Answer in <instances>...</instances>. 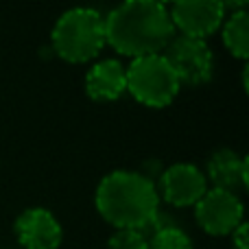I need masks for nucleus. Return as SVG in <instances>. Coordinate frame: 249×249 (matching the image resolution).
<instances>
[{"mask_svg":"<svg viewBox=\"0 0 249 249\" xmlns=\"http://www.w3.org/2000/svg\"><path fill=\"white\" fill-rule=\"evenodd\" d=\"M173 37L168 7L155 0H129L105 18V44L131 59L160 55Z\"/></svg>","mask_w":249,"mask_h":249,"instance_id":"nucleus-1","label":"nucleus"},{"mask_svg":"<svg viewBox=\"0 0 249 249\" xmlns=\"http://www.w3.org/2000/svg\"><path fill=\"white\" fill-rule=\"evenodd\" d=\"M96 210L114 228L140 232L158 219L160 193L142 173L114 171L96 188Z\"/></svg>","mask_w":249,"mask_h":249,"instance_id":"nucleus-2","label":"nucleus"},{"mask_svg":"<svg viewBox=\"0 0 249 249\" xmlns=\"http://www.w3.org/2000/svg\"><path fill=\"white\" fill-rule=\"evenodd\" d=\"M53 46L70 64L94 59L105 46V18L94 9H70L53 29Z\"/></svg>","mask_w":249,"mask_h":249,"instance_id":"nucleus-3","label":"nucleus"},{"mask_svg":"<svg viewBox=\"0 0 249 249\" xmlns=\"http://www.w3.org/2000/svg\"><path fill=\"white\" fill-rule=\"evenodd\" d=\"M127 90L146 107H166L179 92V79L164 55H146L131 61L127 70Z\"/></svg>","mask_w":249,"mask_h":249,"instance_id":"nucleus-4","label":"nucleus"},{"mask_svg":"<svg viewBox=\"0 0 249 249\" xmlns=\"http://www.w3.org/2000/svg\"><path fill=\"white\" fill-rule=\"evenodd\" d=\"M164 59L168 61L179 83L201 86L212 79L214 59H212L210 46L206 44V39L184 37V35L173 37L168 46L164 48Z\"/></svg>","mask_w":249,"mask_h":249,"instance_id":"nucleus-5","label":"nucleus"},{"mask_svg":"<svg viewBox=\"0 0 249 249\" xmlns=\"http://www.w3.org/2000/svg\"><path fill=\"white\" fill-rule=\"evenodd\" d=\"M195 216L203 232L225 236L243 223V203L234 193L212 188L195 203Z\"/></svg>","mask_w":249,"mask_h":249,"instance_id":"nucleus-6","label":"nucleus"},{"mask_svg":"<svg viewBox=\"0 0 249 249\" xmlns=\"http://www.w3.org/2000/svg\"><path fill=\"white\" fill-rule=\"evenodd\" d=\"M173 29H179L184 37L206 39L221 26L225 18V4L219 0H188L175 2L168 9Z\"/></svg>","mask_w":249,"mask_h":249,"instance_id":"nucleus-7","label":"nucleus"},{"mask_svg":"<svg viewBox=\"0 0 249 249\" xmlns=\"http://www.w3.org/2000/svg\"><path fill=\"white\" fill-rule=\"evenodd\" d=\"M208 193L206 175L193 164H173L162 175V197L171 206H195Z\"/></svg>","mask_w":249,"mask_h":249,"instance_id":"nucleus-8","label":"nucleus"},{"mask_svg":"<svg viewBox=\"0 0 249 249\" xmlns=\"http://www.w3.org/2000/svg\"><path fill=\"white\" fill-rule=\"evenodd\" d=\"M16 236L24 249H57L61 245V225L44 208H31L16 221Z\"/></svg>","mask_w":249,"mask_h":249,"instance_id":"nucleus-9","label":"nucleus"},{"mask_svg":"<svg viewBox=\"0 0 249 249\" xmlns=\"http://www.w3.org/2000/svg\"><path fill=\"white\" fill-rule=\"evenodd\" d=\"M86 92L94 101H116L127 92V72L116 59H103L86 74Z\"/></svg>","mask_w":249,"mask_h":249,"instance_id":"nucleus-10","label":"nucleus"},{"mask_svg":"<svg viewBox=\"0 0 249 249\" xmlns=\"http://www.w3.org/2000/svg\"><path fill=\"white\" fill-rule=\"evenodd\" d=\"M208 177L214 184L216 190H225V193L236 195L238 188H245L249 179V168L247 160L238 155L236 151H216L208 162Z\"/></svg>","mask_w":249,"mask_h":249,"instance_id":"nucleus-11","label":"nucleus"},{"mask_svg":"<svg viewBox=\"0 0 249 249\" xmlns=\"http://www.w3.org/2000/svg\"><path fill=\"white\" fill-rule=\"evenodd\" d=\"M223 42L228 51L238 59H247L249 55V16L245 9L232 11L223 26Z\"/></svg>","mask_w":249,"mask_h":249,"instance_id":"nucleus-12","label":"nucleus"},{"mask_svg":"<svg viewBox=\"0 0 249 249\" xmlns=\"http://www.w3.org/2000/svg\"><path fill=\"white\" fill-rule=\"evenodd\" d=\"M149 249H193V241L184 230L168 225V228H160L151 236Z\"/></svg>","mask_w":249,"mask_h":249,"instance_id":"nucleus-13","label":"nucleus"},{"mask_svg":"<svg viewBox=\"0 0 249 249\" xmlns=\"http://www.w3.org/2000/svg\"><path fill=\"white\" fill-rule=\"evenodd\" d=\"M107 249H149V241L138 230H118L109 238Z\"/></svg>","mask_w":249,"mask_h":249,"instance_id":"nucleus-14","label":"nucleus"},{"mask_svg":"<svg viewBox=\"0 0 249 249\" xmlns=\"http://www.w3.org/2000/svg\"><path fill=\"white\" fill-rule=\"evenodd\" d=\"M232 245H234V249H249V245H247V223H241L232 232Z\"/></svg>","mask_w":249,"mask_h":249,"instance_id":"nucleus-15","label":"nucleus"}]
</instances>
